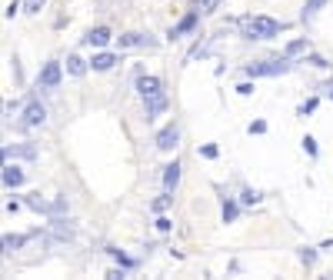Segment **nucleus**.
Listing matches in <instances>:
<instances>
[{
    "instance_id": "aec40b11",
    "label": "nucleus",
    "mask_w": 333,
    "mask_h": 280,
    "mask_svg": "<svg viewBox=\"0 0 333 280\" xmlns=\"http://www.w3.org/2000/svg\"><path fill=\"white\" fill-rule=\"evenodd\" d=\"M44 4H47V0H24V10H27V14H40Z\"/></svg>"
},
{
    "instance_id": "423d86ee",
    "label": "nucleus",
    "mask_w": 333,
    "mask_h": 280,
    "mask_svg": "<svg viewBox=\"0 0 333 280\" xmlns=\"http://www.w3.org/2000/svg\"><path fill=\"white\" fill-rule=\"evenodd\" d=\"M10 157L37 160V147H33V144H10V147H4V160H10Z\"/></svg>"
},
{
    "instance_id": "0eeeda50",
    "label": "nucleus",
    "mask_w": 333,
    "mask_h": 280,
    "mask_svg": "<svg viewBox=\"0 0 333 280\" xmlns=\"http://www.w3.org/2000/svg\"><path fill=\"white\" fill-rule=\"evenodd\" d=\"M147 100V120H153V117H160V113L166 110V94L160 90V94H153V97H143Z\"/></svg>"
},
{
    "instance_id": "2f4dec72",
    "label": "nucleus",
    "mask_w": 333,
    "mask_h": 280,
    "mask_svg": "<svg viewBox=\"0 0 333 280\" xmlns=\"http://www.w3.org/2000/svg\"><path fill=\"white\" fill-rule=\"evenodd\" d=\"M217 4H220V0H200V7H203V10H214Z\"/></svg>"
},
{
    "instance_id": "4be33fe9",
    "label": "nucleus",
    "mask_w": 333,
    "mask_h": 280,
    "mask_svg": "<svg viewBox=\"0 0 333 280\" xmlns=\"http://www.w3.org/2000/svg\"><path fill=\"white\" fill-rule=\"evenodd\" d=\"M237 217V204H223V224H230Z\"/></svg>"
},
{
    "instance_id": "f8f14e48",
    "label": "nucleus",
    "mask_w": 333,
    "mask_h": 280,
    "mask_svg": "<svg viewBox=\"0 0 333 280\" xmlns=\"http://www.w3.org/2000/svg\"><path fill=\"white\" fill-rule=\"evenodd\" d=\"M113 64H120V57H113V54H94V60H90L94 70H110Z\"/></svg>"
},
{
    "instance_id": "20e7f679",
    "label": "nucleus",
    "mask_w": 333,
    "mask_h": 280,
    "mask_svg": "<svg viewBox=\"0 0 333 280\" xmlns=\"http://www.w3.org/2000/svg\"><path fill=\"white\" fill-rule=\"evenodd\" d=\"M177 140H180V127H177V124H166V127L157 134V147H160V150H174Z\"/></svg>"
},
{
    "instance_id": "7ed1b4c3",
    "label": "nucleus",
    "mask_w": 333,
    "mask_h": 280,
    "mask_svg": "<svg viewBox=\"0 0 333 280\" xmlns=\"http://www.w3.org/2000/svg\"><path fill=\"white\" fill-rule=\"evenodd\" d=\"M290 70V57L283 60H263V64H246V73L250 77H277V73Z\"/></svg>"
},
{
    "instance_id": "6e6552de",
    "label": "nucleus",
    "mask_w": 333,
    "mask_h": 280,
    "mask_svg": "<svg viewBox=\"0 0 333 280\" xmlns=\"http://www.w3.org/2000/svg\"><path fill=\"white\" fill-rule=\"evenodd\" d=\"M4 184H7V187H20V184H24V170L17 167V164H10V160L4 164Z\"/></svg>"
},
{
    "instance_id": "f03ea898",
    "label": "nucleus",
    "mask_w": 333,
    "mask_h": 280,
    "mask_svg": "<svg viewBox=\"0 0 333 280\" xmlns=\"http://www.w3.org/2000/svg\"><path fill=\"white\" fill-rule=\"evenodd\" d=\"M44 124H47V110H44V104H40V100H27L24 117L17 120V127H20V130H33V127H44Z\"/></svg>"
},
{
    "instance_id": "473e14b6",
    "label": "nucleus",
    "mask_w": 333,
    "mask_h": 280,
    "mask_svg": "<svg viewBox=\"0 0 333 280\" xmlns=\"http://www.w3.org/2000/svg\"><path fill=\"white\" fill-rule=\"evenodd\" d=\"M326 97H333V80H330V84H326Z\"/></svg>"
},
{
    "instance_id": "9d476101",
    "label": "nucleus",
    "mask_w": 333,
    "mask_h": 280,
    "mask_svg": "<svg viewBox=\"0 0 333 280\" xmlns=\"http://www.w3.org/2000/svg\"><path fill=\"white\" fill-rule=\"evenodd\" d=\"M84 40H87L90 47H107V44H110V30H107V27H94Z\"/></svg>"
},
{
    "instance_id": "a878e982",
    "label": "nucleus",
    "mask_w": 333,
    "mask_h": 280,
    "mask_svg": "<svg viewBox=\"0 0 333 280\" xmlns=\"http://www.w3.org/2000/svg\"><path fill=\"white\" fill-rule=\"evenodd\" d=\"M110 257H113V260H120L123 267H134V260H130V257H123L120 250H110Z\"/></svg>"
},
{
    "instance_id": "dca6fc26",
    "label": "nucleus",
    "mask_w": 333,
    "mask_h": 280,
    "mask_svg": "<svg viewBox=\"0 0 333 280\" xmlns=\"http://www.w3.org/2000/svg\"><path fill=\"white\" fill-rule=\"evenodd\" d=\"M27 204H30V207L37 210V214H47V217H50V210H54V204H47V200H40L37 193H33V197H27Z\"/></svg>"
},
{
    "instance_id": "5701e85b",
    "label": "nucleus",
    "mask_w": 333,
    "mask_h": 280,
    "mask_svg": "<svg viewBox=\"0 0 333 280\" xmlns=\"http://www.w3.org/2000/svg\"><path fill=\"white\" fill-rule=\"evenodd\" d=\"M303 150H307L310 157H317V140H313V137H303Z\"/></svg>"
},
{
    "instance_id": "2eb2a0df",
    "label": "nucleus",
    "mask_w": 333,
    "mask_h": 280,
    "mask_svg": "<svg viewBox=\"0 0 333 280\" xmlns=\"http://www.w3.org/2000/svg\"><path fill=\"white\" fill-rule=\"evenodd\" d=\"M54 233H57V240H70L73 237L70 220H54Z\"/></svg>"
},
{
    "instance_id": "1a4fd4ad",
    "label": "nucleus",
    "mask_w": 333,
    "mask_h": 280,
    "mask_svg": "<svg viewBox=\"0 0 333 280\" xmlns=\"http://www.w3.org/2000/svg\"><path fill=\"white\" fill-rule=\"evenodd\" d=\"M137 90H140V97H153V94H160V77H147V73H143V77L137 80Z\"/></svg>"
},
{
    "instance_id": "412c9836",
    "label": "nucleus",
    "mask_w": 333,
    "mask_h": 280,
    "mask_svg": "<svg viewBox=\"0 0 333 280\" xmlns=\"http://www.w3.org/2000/svg\"><path fill=\"white\" fill-rule=\"evenodd\" d=\"M170 200H174V197H170V190H166V193H163L160 200H153V210H157V214H163V210L170 207Z\"/></svg>"
},
{
    "instance_id": "393cba45",
    "label": "nucleus",
    "mask_w": 333,
    "mask_h": 280,
    "mask_svg": "<svg viewBox=\"0 0 333 280\" xmlns=\"http://www.w3.org/2000/svg\"><path fill=\"white\" fill-rule=\"evenodd\" d=\"M300 260H303V264H313V260H317V254H313L310 247H303V250H300Z\"/></svg>"
},
{
    "instance_id": "39448f33",
    "label": "nucleus",
    "mask_w": 333,
    "mask_h": 280,
    "mask_svg": "<svg viewBox=\"0 0 333 280\" xmlns=\"http://www.w3.org/2000/svg\"><path fill=\"white\" fill-rule=\"evenodd\" d=\"M40 87H47V90H54L57 84H60V64L57 60H50V64H44V70H40Z\"/></svg>"
},
{
    "instance_id": "cd10ccee",
    "label": "nucleus",
    "mask_w": 333,
    "mask_h": 280,
    "mask_svg": "<svg viewBox=\"0 0 333 280\" xmlns=\"http://www.w3.org/2000/svg\"><path fill=\"white\" fill-rule=\"evenodd\" d=\"M313 110H317V100H307V104L300 107V113H303V117H307V113H313Z\"/></svg>"
},
{
    "instance_id": "ddd939ff",
    "label": "nucleus",
    "mask_w": 333,
    "mask_h": 280,
    "mask_svg": "<svg viewBox=\"0 0 333 280\" xmlns=\"http://www.w3.org/2000/svg\"><path fill=\"white\" fill-rule=\"evenodd\" d=\"M87 60H80V57L77 54H70V57H67V73H70V77H84V73H87Z\"/></svg>"
},
{
    "instance_id": "6ab92c4d",
    "label": "nucleus",
    "mask_w": 333,
    "mask_h": 280,
    "mask_svg": "<svg viewBox=\"0 0 333 280\" xmlns=\"http://www.w3.org/2000/svg\"><path fill=\"white\" fill-rule=\"evenodd\" d=\"M326 0H307V7H303V20H313V17H317V10L323 7Z\"/></svg>"
},
{
    "instance_id": "a211bd4d",
    "label": "nucleus",
    "mask_w": 333,
    "mask_h": 280,
    "mask_svg": "<svg viewBox=\"0 0 333 280\" xmlns=\"http://www.w3.org/2000/svg\"><path fill=\"white\" fill-rule=\"evenodd\" d=\"M300 54H307V40H294V44H286V57H290V60L300 57Z\"/></svg>"
},
{
    "instance_id": "b1692460",
    "label": "nucleus",
    "mask_w": 333,
    "mask_h": 280,
    "mask_svg": "<svg viewBox=\"0 0 333 280\" xmlns=\"http://www.w3.org/2000/svg\"><path fill=\"white\" fill-rule=\"evenodd\" d=\"M240 200L250 207V204H257V200H260V193H257V190H243V197H240Z\"/></svg>"
},
{
    "instance_id": "9b49d317",
    "label": "nucleus",
    "mask_w": 333,
    "mask_h": 280,
    "mask_svg": "<svg viewBox=\"0 0 333 280\" xmlns=\"http://www.w3.org/2000/svg\"><path fill=\"white\" fill-rule=\"evenodd\" d=\"M177 184H180V164L174 160V164H166V167H163V187H166V190H174Z\"/></svg>"
},
{
    "instance_id": "c756f323",
    "label": "nucleus",
    "mask_w": 333,
    "mask_h": 280,
    "mask_svg": "<svg viewBox=\"0 0 333 280\" xmlns=\"http://www.w3.org/2000/svg\"><path fill=\"white\" fill-rule=\"evenodd\" d=\"M237 94H243V97H250V94H254V84H240V87H237Z\"/></svg>"
},
{
    "instance_id": "bb28decb",
    "label": "nucleus",
    "mask_w": 333,
    "mask_h": 280,
    "mask_svg": "<svg viewBox=\"0 0 333 280\" xmlns=\"http://www.w3.org/2000/svg\"><path fill=\"white\" fill-rule=\"evenodd\" d=\"M263 130H267V124H263V120H254V124H250V134H263Z\"/></svg>"
},
{
    "instance_id": "7c9ffc66",
    "label": "nucleus",
    "mask_w": 333,
    "mask_h": 280,
    "mask_svg": "<svg viewBox=\"0 0 333 280\" xmlns=\"http://www.w3.org/2000/svg\"><path fill=\"white\" fill-rule=\"evenodd\" d=\"M170 227H174V224H170L166 217H160V220H157V230H163V233H166V230H170Z\"/></svg>"
},
{
    "instance_id": "f3484780",
    "label": "nucleus",
    "mask_w": 333,
    "mask_h": 280,
    "mask_svg": "<svg viewBox=\"0 0 333 280\" xmlns=\"http://www.w3.org/2000/svg\"><path fill=\"white\" fill-rule=\"evenodd\" d=\"M27 244V237H14V233H7V237H4V250H7V254H14V250H20Z\"/></svg>"
},
{
    "instance_id": "4468645a",
    "label": "nucleus",
    "mask_w": 333,
    "mask_h": 280,
    "mask_svg": "<svg viewBox=\"0 0 333 280\" xmlns=\"http://www.w3.org/2000/svg\"><path fill=\"white\" fill-rule=\"evenodd\" d=\"M193 27H197V14H187V17H183V20H180V24H177L174 27V30H170V37H183V33H187V30H193Z\"/></svg>"
},
{
    "instance_id": "c85d7f7f",
    "label": "nucleus",
    "mask_w": 333,
    "mask_h": 280,
    "mask_svg": "<svg viewBox=\"0 0 333 280\" xmlns=\"http://www.w3.org/2000/svg\"><path fill=\"white\" fill-rule=\"evenodd\" d=\"M20 10H24V4H10V7L4 10V14H7V17H14V14H20Z\"/></svg>"
},
{
    "instance_id": "f257e3e1",
    "label": "nucleus",
    "mask_w": 333,
    "mask_h": 280,
    "mask_svg": "<svg viewBox=\"0 0 333 280\" xmlns=\"http://www.w3.org/2000/svg\"><path fill=\"white\" fill-rule=\"evenodd\" d=\"M240 27H243L246 40H270V37H277V30H280V24L270 20V17H246Z\"/></svg>"
}]
</instances>
